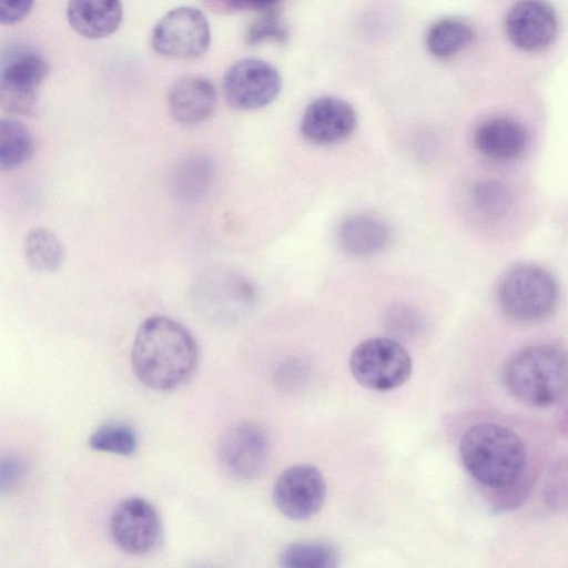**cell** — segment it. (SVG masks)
I'll use <instances>...</instances> for the list:
<instances>
[{
  "instance_id": "6da1fadb",
  "label": "cell",
  "mask_w": 568,
  "mask_h": 568,
  "mask_svg": "<svg viewBox=\"0 0 568 568\" xmlns=\"http://www.w3.org/2000/svg\"><path fill=\"white\" fill-rule=\"evenodd\" d=\"M469 476L505 506L519 503L531 479V449L517 426L501 418L475 423L459 443Z\"/></svg>"
},
{
  "instance_id": "7a4b0ae2",
  "label": "cell",
  "mask_w": 568,
  "mask_h": 568,
  "mask_svg": "<svg viewBox=\"0 0 568 568\" xmlns=\"http://www.w3.org/2000/svg\"><path fill=\"white\" fill-rule=\"evenodd\" d=\"M196 362V342L182 324L162 315L141 323L131 363L144 385L158 390L175 388L189 378Z\"/></svg>"
},
{
  "instance_id": "3957f363",
  "label": "cell",
  "mask_w": 568,
  "mask_h": 568,
  "mask_svg": "<svg viewBox=\"0 0 568 568\" xmlns=\"http://www.w3.org/2000/svg\"><path fill=\"white\" fill-rule=\"evenodd\" d=\"M501 376L517 400L532 407L551 406L568 393V351L555 343L527 346L506 362Z\"/></svg>"
},
{
  "instance_id": "277c9868",
  "label": "cell",
  "mask_w": 568,
  "mask_h": 568,
  "mask_svg": "<svg viewBox=\"0 0 568 568\" xmlns=\"http://www.w3.org/2000/svg\"><path fill=\"white\" fill-rule=\"evenodd\" d=\"M495 293L501 312L518 323L548 318L560 297L555 276L535 263H518L507 268L499 276Z\"/></svg>"
},
{
  "instance_id": "5b68a950",
  "label": "cell",
  "mask_w": 568,
  "mask_h": 568,
  "mask_svg": "<svg viewBox=\"0 0 568 568\" xmlns=\"http://www.w3.org/2000/svg\"><path fill=\"white\" fill-rule=\"evenodd\" d=\"M412 358L406 348L388 337L361 342L349 357L354 379L365 388L378 392L395 389L412 374Z\"/></svg>"
},
{
  "instance_id": "8992f818",
  "label": "cell",
  "mask_w": 568,
  "mask_h": 568,
  "mask_svg": "<svg viewBox=\"0 0 568 568\" xmlns=\"http://www.w3.org/2000/svg\"><path fill=\"white\" fill-rule=\"evenodd\" d=\"M50 71L45 59L34 49L16 44L1 57L0 105L11 114L33 115L37 90Z\"/></svg>"
},
{
  "instance_id": "52a82bcc",
  "label": "cell",
  "mask_w": 568,
  "mask_h": 568,
  "mask_svg": "<svg viewBox=\"0 0 568 568\" xmlns=\"http://www.w3.org/2000/svg\"><path fill=\"white\" fill-rule=\"evenodd\" d=\"M210 43L209 21L202 11L193 7L168 11L151 33L154 52L171 60H196L206 53Z\"/></svg>"
},
{
  "instance_id": "ba28073f",
  "label": "cell",
  "mask_w": 568,
  "mask_h": 568,
  "mask_svg": "<svg viewBox=\"0 0 568 568\" xmlns=\"http://www.w3.org/2000/svg\"><path fill=\"white\" fill-rule=\"evenodd\" d=\"M281 85V75L275 67L260 59H243L227 69L222 90L229 105L252 111L272 103Z\"/></svg>"
},
{
  "instance_id": "9c48e42d",
  "label": "cell",
  "mask_w": 568,
  "mask_h": 568,
  "mask_svg": "<svg viewBox=\"0 0 568 568\" xmlns=\"http://www.w3.org/2000/svg\"><path fill=\"white\" fill-rule=\"evenodd\" d=\"M162 534L158 511L144 498L129 497L120 501L110 518V535L124 552L144 555L153 550Z\"/></svg>"
},
{
  "instance_id": "30bf717a",
  "label": "cell",
  "mask_w": 568,
  "mask_h": 568,
  "mask_svg": "<svg viewBox=\"0 0 568 568\" xmlns=\"http://www.w3.org/2000/svg\"><path fill=\"white\" fill-rule=\"evenodd\" d=\"M326 484L322 473L311 465L286 468L273 487V501L278 511L293 520H304L323 506Z\"/></svg>"
},
{
  "instance_id": "8fae6325",
  "label": "cell",
  "mask_w": 568,
  "mask_h": 568,
  "mask_svg": "<svg viewBox=\"0 0 568 568\" xmlns=\"http://www.w3.org/2000/svg\"><path fill=\"white\" fill-rule=\"evenodd\" d=\"M268 447V438L263 428L253 423H240L222 436L219 460L231 477L251 480L263 471Z\"/></svg>"
},
{
  "instance_id": "7c38bea8",
  "label": "cell",
  "mask_w": 568,
  "mask_h": 568,
  "mask_svg": "<svg viewBox=\"0 0 568 568\" xmlns=\"http://www.w3.org/2000/svg\"><path fill=\"white\" fill-rule=\"evenodd\" d=\"M558 18L547 0H518L505 17V31L519 50L538 52L554 43L558 34Z\"/></svg>"
},
{
  "instance_id": "4fadbf2b",
  "label": "cell",
  "mask_w": 568,
  "mask_h": 568,
  "mask_svg": "<svg viewBox=\"0 0 568 568\" xmlns=\"http://www.w3.org/2000/svg\"><path fill=\"white\" fill-rule=\"evenodd\" d=\"M356 124L357 114L352 104L337 97L324 95L306 106L300 132L312 144L332 145L349 138Z\"/></svg>"
},
{
  "instance_id": "5bb4252c",
  "label": "cell",
  "mask_w": 568,
  "mask_h": 568,
  "mask_svg": "<svg viewBox=\"0 0 568 568\" xmlns=\"http://www.w3.org/2000/svg\"><path fill=\"white\" fill-rule=\"evenodd\" d=\"M171 116L183 125H196L212 116L217 104L214 83L203 75H185L169 88Z\"/></svg>"
},
{
  "instance_id": "9a60e30c",
  "label": "cell",
  "mask_w": 568,
  "mask_h": 568,
  "mask_svg": "<svg viewBox=\"0 0 568 568\" xmlns=\"http://www.w3.org/2000/svg\"><path fill=\"white\" fill-rule=\"evenodd\" d=\"M528 143L526 129L519 122L504 116L485 120L474 133L476 150L497 162H509L520 158Z\"/></svg>"
},
{
  "instance_id": "2e32d148",
  "label": "cell",
  "mask_w": 568,
  "mask_h": 568,
  "mask_svg": "<svg viewBox=\"0 0 568 568\" xmlns=\"http://www.w3.org/2000/svg\"><path fill=\"white\" fill-rule=\"evenodd\" d=\"M123 17L121 0H68L67 19L82 38L103 39L114 33Z\"/></svg>"
},
{
  "instance_id": "e0dca14e",
  "label": "cell",
  "mask_w": 568,
  "mask_h": 568,
  "mask_svg": "<svg viewBox=\"0 0 568 568\" xmlns=\"http://www.w3.org/2000/svg\"><path fill=\"white\" fill-rule=\"evenodd\" d=\"M337 239L345 252L356 256H369L386 247L390 240V231L382 220L357 214L342 222Z\"/></svg>"
},
{
  "instance_id": "ac0fdd59",
  "label": "cell",
  "mask_w": 568,
  "mask_h": 568,
  "mask_svg": "<svg viewBox=\"0 0 568 568\" xmlns=\"http://www.w3.org/2000/svg\"><path fill=\"white\" fill-rule=\"evenodd\" d=\"M475 38L473 28L456 18L435 22L426 36V47L436 58L445 59L464 50Z\"/></svg>"
},
{
  "instance_id": "d6986e66",
  "label": "cell",
  "mask_w": 568,
  "mask_h": 568,
  "mask_svg": "<svg viewBox=\"0 0 568 568\" xmlns=\"http://www.w3.org/2000/svg\"><path fill=\"white\" fill-rule=\"evenodd\" d=\"M34 151L33 136L26 124L12 119L0 120V168L17 169L28 162Z\"/></svg>"
},
{
  "instance_id": "ffe728a7",
  "label": "cell",
  "mask_w": 568,
  "mask_h": 568,
  "mask_svg": "<svg viewBox=\"0 0 568 568\" xmlns=\"http://www.w3.org/2000/svg\"><path fill=\"white\" fill-rule=\"evenodd\" d=\"M278 564L287 568H333L339 565V554L326 541H297L281 550Z\"/></svg>"
},
{
  "instance_id": "44dd1931",
  "label": "cell",
  "mask_w": 568,
  "mask_h": 568,
  "mask_svg": "<svg viewBox=\"0 0 568 568\" xmlns=\"http://www.w3.org/2000/svg\"><path fill=\"white\" fill-rule=\"evenodd\" d=\"M24 255L34 270L54 272L63 263L64 250L53 232L39 227L28 233L24 241Z\"/></svg>"
},
{
  "instance_id": "7402d4cb",
  "label": "cell",
  "mask_w": 568,
  "mask_h": 568,
  "mask_svg": "<svg viewBox=\"0 0 568 568\" xmlns=\"http://www.w3.org/2000/svg\"><path fill=\"white\" fill-rule=\"evenodd\" d=\"M470 199L475 210L487 219H500L513 206L514 197L510 189L501 181L487 179L476 183Z\"/></svg>"
},
{
  "instance_id": "603a6c76",
  "label": "cell",
  "mask_w": 568,
  "mask_h": 568,
  "mask_svg": "<svg viewBox=\"0 0 568 568\" xmlns=\"http://www.w3.org/2000/svg\"><path fill=\"white\" fill-rule=\"evenodd\" d=\"M212 165L204 156H192L180 164L174 174V186L182 197L196 199L207 189Z\"/></svg>"
},
{
  "instance_id": "cb8c5ba5",
  "label": "cell",
  "mask_w": 568,
  "mask_h": 568,
  "mask_svg": "<svg viewBox=\"0 0 568 568\" xmlns=\"http://www.w3.org/2000/svg\"><path fill=\"white\" fill-rule=\"evenodd\" d=\"M89 446L94 450L126 456L135 452L138 437L129 425L108 423L91 434Z\"/></svg>"
},
{
  "instance_id": "d4e9b609",
  "label": "cell",
  "mask_w": 568,
  "mask_h": 568,
  "mask_svg": "<svg viewBox=\"0 0 568 568\" xmlns=\"http://www.w3.org/2000/svg\"><path fill=\"white\" fill-rule=\"evenodd\" d=\"M288 30L275 9L265 11L247 29L245 40L248 44H257L266 40L285 42Z\"/></svg>"
},
{
  "instance_id": "484cf974",
  "label": "cell",
  "mask_w": 568,
  "mask_h": 568,
  "mask_svg": "<svg viewBox=\"0 0 568 568\" xmlns=\"http://www.w3.org/2000/svg\"><path fill=\"white\" fill-rule=\"evenodd\" d=\"M34 0H0V22L12 26L28 17Z\"/></svg>"
},
{
  "instance_id": "4316f807",
  "label": "cell",
  "mask_w": 568,
  "mask_h": 568,
  "mask_svg": "<svg viewBox=\"0 0 568 568\" xmlns=\"http://www.w3.org/2000/svg\"><path fill=\"white\" fill-rule=\"evenodd\" d=\"M24 470L23 462L13 454L3 455L0 463L1 491L11 489L21 478Z\"/></svg>"
},
{
  "instance_id": "83f0119b",
  "label": "cell",
  "mask_w": 568,
  "mask_h": 568,
  "mask_svg": "<svg viewBox=\"0 0 568 568\" xmlns=\"http://www.w3.org/2000/svg\"><path fill=\"white\" fill-rule=\"evenodd\" d=\"M283 0H227L232 8L240 10L268 11L276 9Z\"/></svg>"
}]
</instances>
